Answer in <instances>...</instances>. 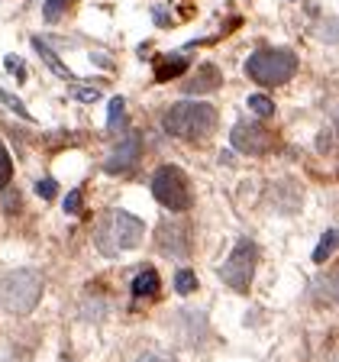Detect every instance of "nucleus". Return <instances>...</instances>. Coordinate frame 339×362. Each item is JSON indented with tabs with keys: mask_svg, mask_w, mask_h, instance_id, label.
<instances>
[{
	"mask_svg": "<svg viewBox=\"0 0 339 362\" xmlns=\"http://www.w3.org/2000/svg\"><path fill=\"white\" fill-rule=\"evenodd\" d=\"M143 233H145V226L139 217H133L126 211H107L100 217L97 230H94V243H97V249L104 256H120L126 249L139 246Z\"/></svg>",
	"mask_w": 339,
	"mask_h": 362,
	"instance_id": "obj_1",
	"label": "nucleus"
},
{
	"mask_svg": "<svg viewBox=\"0 0 339 362\" xmlns=\"http://www.w3.org/2000/svg\"><path fill=\"white\" fill-rule=\"evenodd\" d=\"M165 129L174 139H207L217 129V110L203 100H181L165 113Z\"/></svg>",
	"mask_w": 339,
	"mask_h": 362,
	"instance_id": "obj_2",
	"label": "nucleus"
},
{
	"mask_svg": "<svg viewBox=\"0 0 339 362\" xmlns=\"http://www.w3.org/2000/svg\"><path fill=\"white\" fill-rule=\"evenodd\" d=\"M42 298V275L32 269H13L0 279V304L10 310V314L23 317L32 314Z\"/></svg>",
	"mask_w": 339,
	"mask_h": 362,
	"instance_id": "obj_3",
	"label": "nucleus"
},
{
	"mask_svg": "<svg viewBox=\"0 0 339 362\" xmlns=\"http://www.w3.org/2000/svg\"><path fill=\"white\" fill-rule=\"evenodd\" d=\"M294 71H297V55L291 49H258L246 62V75L265 88H278V84L291 81Z\"/></svg>",
	"mask_w": 339,
	"mask_h": 362,
	"instance_id": "obj_4",
	"label": "nucleus"
},
{
	"mask_svg": "<svg viewBox=\"0 0 339 362\" xmlns=\"http://www.w3.org/2000/svg\"><path fill=\"white\" fill-rule=\"evenodd\" d=\"M152 194L162 207L168 211H188L191 207V185L184 178V172L174 165H162L155 175H152Z\"/></svg>",
	"mask_w": 339,
	"mask_h": 362,
	"instance_id": "obj_5",
	"label": "nucleus"
},
{
	"mask_svg": "<svg viewBox=\"0 0 339 362\" xmlns=\"http://www.w3.org/2000/svg\"><path fill=\"white\" fill-rule=\"evenodd\" d=\"M256 259H258L256 243H252V240H239L233 246V252H230V259L220 265V279L233 288V291H249L252 275H256Z\"/></svg>",
	"mask_w": 339,
	"mask_h": 362,
	"instance_id": "obj_6",
	"label": "nucleus"
},
{
	"mask_svg": "<svg viewBox=\"0 0 339 362\" xmlns=\"http://www.w3.org/2000/svg\"><path fill=\"white\" fill-rule=\"evenodd\" d=\"M230 143L236 146L239 152H249V156H262V152L271 149V133L258 123H236L233 133H230Z\"/></svg>",
	"mask_w": 339,
	"mask_h": 362,
	"instance_id": "obj_7",
	"label": "nucleus"
},
{
	"mask_svg": "<svg viewBox=\"0 0 339 362\" xmlns=\"http://www.w3.org/2000/svg\"><path fill=\"white\" fill-rule=\"evenodd\" d=\"M139 156H143V136H139V133H129L126 139H120V143H117V149L107 156L104 172H110V175L129 172V168L139 162Z\"/></svg>",
	"mask_w": 339,
	"mask_h": 362,
	"instance_id": "obj_8",
	"label": "nucleus"
},
{
	"mask_svg": "<svg viewBox=\"0 0 339 362\" xmlns=\"http://www.w3.org/2000/svg\"><path fill=\"white\" fill-rule=\"evenodd\" d=\"M158 246L165 249L168 256H188L191 252V230L188 223H162L158 226Z\"/></svg>",
	"mask_w": 339,
	"mask_h": 362,
	"instance_id": "obj_9",
	"label": "nucleus"
},
{
	"mask_svg": "<svg viewBox=\"0 0 339 362\" xmlns=\"http://www.w3.org/2000/svg\"><path fill=\"white\" fill-rule=\"evenodd\" d=\"M220 81H223V71H220L217 65H201L194 71V78L184 81V90H188V94H207V90H217Z\"/></svg>",
	"mask_w": 339,
	"mask_h": 362,
	"instance_id": "obj_10",
	"label": "nucleus"
},
{
	"mask_svg": "<svg viewBox=\"0 0 339 362\" xmlns=\"http://www.w3.org/2000/svg\"><path fill=\"white\" fill-rule=\"evenodd\" d=\"M32 49H36V52H39V55H42V62H45V65H49V68H52V71H55V75H59V78H61V81H71V88H75L78 75H75V71H71V68H68V65H65V62H61V59H59V55H55V52H52V49H49V45H45V42H42V39H32Z\"/></svg>",
	"mask_w": 339,
	"mask_h": 362,
	"instance_id": "obj_11",
	"label": "nucleus"
},
{
	"mask_svg": "<svg viewBox=\"0 0 339 362\" xmlns=\"http://www.w3.org/2000/svg\"><path fill=\"white\" fill-rule=\"evenodd\" d=\"M184 71H188V59H184L181 52L162 55V59H158V65H155V81H172V78L184 75Z\"/></svg>",
	"mask_w": 339,
	"mask_h": 362,
	"instance_id": "obj_12",
	"label": "nucleus"
},
{
	"mask_svg": "<svg viewBox=\"0 0 339 362\" xmlns=\"http://www.w3.org/2000/svg\"><path fill=\"white\" fill-rule=\"evenodd\" d=\"M133 298L136 301H143V298H155L158 294V272L155 269H143L139 275L133 279Z\"/></svg>",
	"mask_w": 339,
	"mask_h": 362,
	"instance_id": "obj_13",
	"label": "nucleus"
},
{
	"mask_svg": "<svg viewBox=\"0 0 339 362\" xmlns=\"http://www.w3.org/2000/svg\"><path fill=\"white\" fill-rule=\"evenodd\" d=\"M123 113H126V100H123V98H113L110 100V117H107V129H110V133H117V129H120Z\"/></svg>",
	"mask_w": 339,
	"mask_h": 362,
	"instance_id": "obj_14",
	"label": "nucleus"
},
{
	"mask_svg": "<svg viewBox=\"0 0 339 362\" xmlns=\"http://www.w3.org/2000/svg\"><path fill=\"white\" fill-rule=\"evenodd\" d=\"M333 249H336V230H326L320 246H316V252H314V262H326V259L333 256Z\"/></svg>",
	"mask_w": 339,
	"mask_h": 362,
	"instance_id": "obj_15",
	"label": "nucleus"
},
{
	"mask_svg": "<svg viewBox=\"0 0 339 362\" xmlns=\"http://www.w3.org/2000/svg\"><path fill=\"white\" fill-rule=\"evenodd\" d=\"M68 7H71V0H45V4H42V16H45V23H59V16L65 13Z\"/></svg>",
	"mask_w": 339,
	"mask_h": 362,
	"instance_id": "obj_16",
	"label": "nucleus"
},
{
	"mask_svg": "<svg viewBox=\"0 0 339 362\" xmlns=\"http://www.w3.org/2000/svg\"><path fill=\"white\" fill-rule=\"evenodd\" d=\"M0 104H7L10 110L16 113V117H23V120H32V113L26 110V104H23L20 98H13V94H7V90H4V88H0Z\"/></svg>",
	"mask_w": 339,
	"mask_h": 362,
	"instance_id": "obj_17",
	"label": "nucleus"
},
{
	"mask_svg": "<svg viewBox=\"0 0 339 362\" xmlns=\"http://www.w3.org/2000/svg\"><path fill=\"white\" fill-rule=\"evenodd\" d=\"M174 288H178V294H191L197 288V275L191 269H181L178 275H174Z\"/></svg>",
	"mask_w": 339,
	"mask_h": 362,
	"instance_id": "obj_18",
	"label": "nucleus"
},
{
	"mask_svg": "<svg viewBox=\"0 0 339 362\" xmlns=\"http://www.w3.org/2000/svg\"><path fill=\"white\" fill-rule=\"evenodd\" d=\"M249 110L256 113V117H271V113H275V104H271L265 94H252V98H249Z\"/></svg>",
	"mask_w": 339,
	"mask_h": 362,
	"instance_id": "obj_19",
	"label": "nucleus"
},
{
	"mask_svg": "<svg viewBox=\"0 0 339 362\" xmlns=\"http://www.w3.org/2000/svg\"><path fill=\"white\" fill-rule=\"evenodd\" d=\"M10 178H13V162H10V152L0 143V191L10 185Z\"/></svg>",
	"mask_w": 339,
	"mask_h": 362,
	"instance_id": "obj_20",
	"label": "nucleus"
},
{
	"mask_svg": "<svg viewBox=\"0 0 339 362\" xmlns=\"http://www.w3.org/2000/svg\"><path fill=\"white\" fill-rule=\"evenodd\" d=\"M81 201H84V191L81 188H75L71 194L65 197V214H71V217H78L81 214Z\"/></svg>",
	"mask_w": 339,
	"mask_h": 362,
	"instance_id": "obj_21",
	"label": "nucleus"
},
{
	"mask_svg": "<svg viewBox=\"0 0 339 362\" xmlns=\"http://www.w3.org/2000/svg\"><path fill=\"white\" fill-rule=\"evenodd\" d=\"M71 98L84 100V104H94V100H100V88H71Z\"/></svg>",
	"mask_w": 339,
	"mask_h": 362,
	"instance_id": "obj_22",
	"label": "nucleus"
},
{
	"mask_svg": "<svg viewBox=\"0 0 339 362\" xmlns=\"http://www.w3.org/2000/svg\"><path fill=\"white\" fill-rule=\"evenodd\" d=\"M36 194L45 197V201H52V197L59 194V185H55L52 178H42V181H36Z\"/></svg>",
	"mask_w": 339,
	"mask_h": 362,
	"instance_id": "obj_23",
	"label": "nucleus"
},
{
	"mask_svg": "<svg viewBox=\"0 0 339 362\" xmlns=\"http://www.w3.org/2000/svg\"><path fill=\"white\" fill-rule=\"evenodd\" d=\"M136 362H178L174 356H168V353H143Z\"/></svg>",
	"mask_w": 339,
	"mask_h": 362,
	"instance_id": "obj_24",
	"label": "nucleus"
},
{
	"mask_svg": "<svg viewBox=\"0 0 339 362\" xmlns=\"http://www.w3.org/2000/svg\"><path fill=\"white\" fill-rule=\"evenodd\" d=\"M7 68H10V71H16L20 78H26V68H23V62L16 59V55H10V59H7Z\"/></svg>",
	"mask_w": 339,
	"mask_h": 362,
	"instance_id": "obj_25",
	"label": "nucleus"
}]
</instances>
